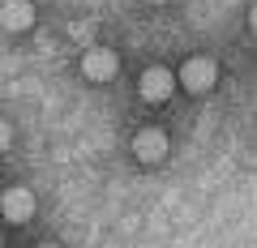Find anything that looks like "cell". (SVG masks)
Listing matches in <instances>:
<instances>
[{"mask_svg": "<svg viewBox=\"0 0 257 248\" xmlns=\"http://www.w3.org/2000/svg\"><path fill=\"white\" fill-rule=\"evenodd\" d=\"M172 86H176V73H172V69H163V65H155V69L142 73V99L163 103L167 94H172Z\"/></svg>", "mask_w": 257, "mask_h": 248, "instance_id": "cell-1", "label": "cell"}, {"mask_svg": "<svg viewBox=\"0 0 257 248\" xmlns=\"http://www.w3.org/2000/svg\"><path fill=\"white\" fill-rule=\"evenodd\" d=\"M180 82H184V90H210L214 86V60H206V56H193L189 65L180 69Z\"/></svg>", "mask_w": 257, "mask_h": 248, "instance_id": "cell-2", "label": "cell"}, {"mask_svg": "<svg viewBox=\"0 0 257 248\" xmlns=\"http://www.w3.org/2000/svg\"><path fill=\"white\" fill-rule=\"evenodd\" d=\"M82 73L90 77V82H111V77H116V56H111L107 47H90V52L82 56Z\"/></svg>", "mask_w": 257, "mask_h": 248, "instance_id": "cell-3", "label": "cell"}, {"mask_svg": "<svg viewBox=\"0 0 257 248\" xmlns=\"http://www.w3.org/2000/svg\"><path fill=\"white\" fill-rule=\"evenodd\" d=\"M133 154H138L142 163H159V158L167 154V133L163 129H142L138 137H133Z\"/></svg>", "mask_w": 257, "mask_h": 248, "instance_id": "cell-4", "label": "cell"}, {"mask_svg": "<svg viewBox=\"0 0 257 248\" xmlns=\"http://www.w3.org/2000/svg\"><path fill=\"white\" fill-rule=\"evenodd\" d=\"M0 26L5 30L35 26V5H30V0H0Z\"/></svg>", "mask_w": 257, "mask_h": 248, "instance_id": "cell-5", "label": "cell"}, {"mask_svg": "<svg viewBox=\"0 0 257 248\" xmlns=\"http://www.w3.org/2000/svg\"><path fill=\"white\" fill-rule=\"evenodd\" d=\"M0 205H5V218L9 222H26L30 214H35V193H30V188H9Z\"/></svg>", "mask_w": 257, "mask_h": 248, "instance_id": "cell-6", "label": "cell"}, {"mask_svg": "<svg viewBox=\"0 0 257 248\" xmlns=\"http://www.w3.org/2000/svg\"><path fill=\"white\" fill-rule=\"evenodd\" d=\"M9 141H13V133H9V124L0 120V150H9Z\"/></svg>", "mask_w": 257, "mask_h": 248, "instance_id": "cell-7", "label": "cell"}, {"mask_svg": "<svg viewBox=\"0 0 257 248\" xmlns=\"http://www.w3.org/2000/svg\"><path fill=\"white\" fill-rule=\"evenodd\" d=\"M150 5H163V0H150Z\"/></svg>", "mask_w": 257, "mask_h": 248, "instance_id": "cell-8", "label": "cell"}, {"mask_svg": "<svg viewBox=\"0 0 257 248\" xmlns=\"http://www.w3.org/2000/svg\"><path fill=\"white\" fill-rule=\"evenodd\" d=\"M43 248H56V244H43Z\"/></svg>", "mask_w": 257, "mask_h": 248, "instance_id": "cell-9", "label": "cell"}]
</instances>
